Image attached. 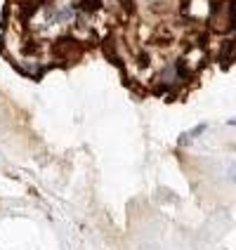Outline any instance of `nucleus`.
Returning a JSON list of instances; mask_svg holds the SVG:
<instances>
[{"instance_id": "nucleus-4", "label": "nucleus", "mask_w": 236, "mask_h": 250, "mask_svg": "<svg viewBox=\"0 0 236 250\" xmlns=\"http://www.w3.org/2000/svg\"><path fill=\"white\" fill-rule=\"evenodd\" d=\"M210 10H213V2L210 0H189V5H187V14L192 19H206L208 21Z\"/></svg>"}, {"instance_id": "nucleus-10", "label": "nucleus", "mask_w": 236, "mask_h": 250, "mask_svg": "<svg viewBox=\"0 0 236 250\" xmlns=\"http://www.w3.org/2000/svg\"><path fill=\"white\" fill-rule=\"evenodd\" d=\"M149 2H151V0H149Z\"/></svg>"}, {"instance_id": "nucleus-5", "label": "nucleus", "mask_w": 236, "mask_h": 250, "mask_svg": "<svg viewBox=\"0 0 236 250\" xmlns=\"http://www.w3.org/2000/svg\"><path fill=\"white\" fill-rule=\"evenodd\" d=\"M227 180L232 182V184H236V161L227 166Z\"/></svg>"}, {"instance_id": "nucleus-3", "label": "nucleus", "mask_w": 236, "mask_h": 250, "mask_svg": "<svg viewBox=\"0 0 236 250\" xmlns=\"http://www.w3.org/2000/svg\"><path fill=\"white\" fill-rule=\"evenodd\" d=\"M81 50H83V45L78 41H73L71 36L66 38H59V41L52 45V52H55L57 59H62V62H71V59H76V57L81 55Z\"/></svg>"}, {"instance_id": "nucleus-7", "label": "nucleus", "mask_w": 236, "mask_h": 250, "mask_svg": "<svg viewBox=\"0 0 236 250\" xmlns=\"http://www.w3.org/2000/svg\"><path fill=\"white\" fill-rule=\"evenodd\" d=\"M28 2H31V5H41L43 0H28Z\"/></svg>"}, {"instance_id": "nucleus-8", "label": "nucleus", "mask_w": 236, "mask_h": 250, "mask_svg": "<svg viewBox=\"0 0 236 250\" xmlns=\"http://www.w3.org/2000/svg\"><path fill=\"white\" fill-rule=\"evenodd\" d=\"M229 125H236V118H234V121H229Z\"/></svg>"}, {"instance_id": "nucleus-2", "label": "nucleus", "mask_w": 236, "mask_h": 250, "mask_svg": "<svg viewBox=\"0 0 236 250\" xmlns=\"http://www.w3.org/2000/svg\"><path fill=\"white\" fill-rule=\"evenodd\" d=\"M187 81V76L182 73V69L177 64H168L163 69H158V73L153 76V83L156 87H163V90H172V87H180Z\"/></svg>"}, {"instance_id": "nucleus-1", "label": "nucleus", "mask_w": 236, "mask_h": 250, "mask_svg": "<svg viewBox=\"0 0 236 250\" xmlns=\"http://www.w3.org/2000/svg\"><path fill=\"white\" fill-rule=\"evenodd\" d=\"M236 24V7L229 0H220L217 5H213L208 17V28L215 36H227L229 31H234Z\"/></svg>"}, {"instance_id": "nucleus-9", "label": "nucleus", "mask_w": 236, "mask_h": 250, "mask_svg": "<svg viewBox=\"0 0 236 250\" xmlns=\"http://www.w3.org/2000/svg\"><path fill=\"white\" fill-rule=\"evenodd\" d=\"M234 28H236V24H234Z\"/></svg>"}, {"instance_id": "nucleus-6", "label": "nucleus", "mask_w": 236, "mask_h": 250, "mask_svg": "<svg viewBox=\"0 0 236 250\" xmlns=\"http://www.w3.org/2000/svg\"><path fill=\"white\" fill-rule=\"evenodd\" d=\"M206 127H208V123H198L194 127V130H192V132H189V139H194V137H198V135H201V132H203V130H206Z\"/></svg>"}]
</instances>
